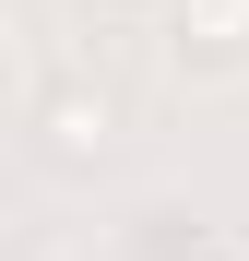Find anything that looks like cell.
Wrapping results in <instances>:
<instances>
[{
  "instance_id": "6da1fadb",
  "label": "cell",
  "mask_w": 249,
  "mask_h": 261,
  "mask_svg": "<svg viewBox=\"0 0 249 261\" xmlns=\"http://www.w3.org/2000/svg\"><path fill=\"white\" fill-rule=\"evenodd\" d=\"M36 130H48V154H107L119 143V95L107 83H60V95L36 107Z\"/></svg>"
},
{
  "instance_id": "7a4b0ae2",
  "label": "cell",
  "mask_w": 249,
  "mask_h": 261,
  "mask_svg": "<svg viewBox=\"0 0 249 261\" xmlns=\"http://www.w3.org/2000/svg\"><path fill=\"white\" fill-rule=\"evenodd\" d=\"M178 48H202V60L249 48V0H178Z\"/></svg>"
}]
</instances>
